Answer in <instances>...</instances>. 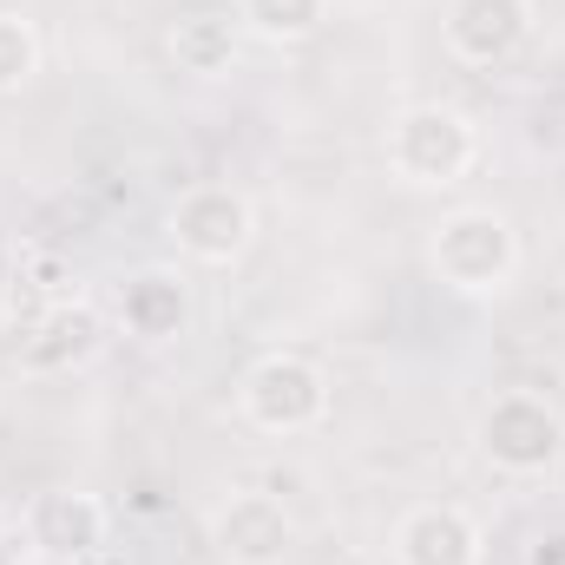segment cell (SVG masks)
Masks as SVG:
<instances>
[{"label": "cell", "mask_w": 565, "mask_h": 565, "mask_svg": "<svg viewBox=\"0 0 565 565\" xmlns=\"http://www.w3.org/2000/svg\"><path fill=\"white\" fill-rule=\"evenodd\" d=\"M540 33V7L533 0H447L440 13V53L467 73H493L513 66Z\"/></svg>", "instance_id": "8992f818"}, {"label": "cell", "mask_w": 565, "mask_h": 565, "mask_svg": "<svg viewBox=\"0 0 565 565\" xmlns=\"http://www.w3.org/2000/svg\"><path fill=\"white\" fill-rule=\"evenodd\" d=\"M388 171L408 184V191H454L473 164H480V132L460 106L447 99H415L388 119V139H382Z\"/></svg>", "instance_id": "3957f363"}, {"label": "cell", "mask_w": 565, "mask_h": 565, "mask_svg": "<svg viewBox=\"0 0 565 565\" xmlns=\"http://www.w3.org/2000/svg\"><path fill=\"white\" fill-rule=\"evenodd\" d=\"M40 60H46L40 26H33L26 13H7V7H0V99L26 93V86L40 79Z\"/></svg>", "instance_id": "5bb4252c"}, {"label": "cell", "mask_w": 565, "mask_h": 565, "mask_svg": "<svg viewBox=\"0 0 565 565\" xmlns=\"http://www.w3.org/2000/svg\"><path fill=\"white\" fill-rule=\"evenodd\" d=\"M7 322H13V270L0 264V329H7Z\"/></svg>", "instance_id": "2e32d148"}, {"label": "cell", "mask_w": 565, "mask_h": 565, "mask_svg": "<svg viewBox=\"0 0 565 565\" xmlns=\"http://www.w3.org/2000/svg\"><path fill=\"white\" fill-rule=\"evenodd\" d=\"M231 13L257 46H309L335 20V0H231Z\"/></svg>", "instance_id": "4fadbf2b"}, {"label": "cell", "mask_w": 565, "mask_h": 565, "mask_svg": "<svg viewBox=\"0 0 565 565\" xmlns=\"http://www.w3.org/2000/svg\"><path fill=\"white\" fill-rule=\"evenodd\" d=\"M388 553L395 565H487V526L454 500H415L395 520Z\"/></svg>", "instance_id": "30bf717a"}, {"label": "cell", "mask_w": 565, "mask_h": 565, "mask_svg": "<svg viewBox=\"0 0 565 565\" xmlns=\"http://www.w3.org/2000/svg\"><path fill=\"white\" fill-rule=\"evenodd\" d=\"M164 46H171L178 73H191V79H224V73L237 66V53H244V26H237L231 7H191V13L171 20Z\"/></svg>", "instance_id": "7c38bea8"}, {"label": "cell", "mask_w": 565, "mask_h": 565, "mask_svg": "<svg viewBox=\"0 0 565 565\" xmlns=\"http://www.w3.org/2000/svg\"><path fill=\"white\" fill-rule=\"evenodd\" d=\"M99 349H106V316H99L86 296H66V302H46V309L20 329L13 369H20L26 382H60V375H73V369H86Z\"/></svg>", "instance_id": "ba28073f"}, {"label": "cell", "mask_w": 565, "mask_h": 565, "mask_svg": "<svg viewBox=\"0 0 565 565\" xmlns=\"http://www.w3.org/2000/svg\"><path fill=\"white\" fill-rule=\"evenodd\" d=\"M520 565H565V520L559 526H540V533L520 546Z\"/></svg>", "instance_id": "9a60e30c"}, {"label": "cell", "mask_w": 565, "mask_h": 565, "mask_svg": "<svg viewBox=\"0 0 565 565\" xmlns=\"http://www.w3.org/2000/svg\"><path fill=\"white\" fill-rule=\"evenodd\" d=\"M211 546L224 565H282L296 553V520L277 493H231L211 520Z\"/></svg>", "instance_id": "8fae6325"}, {"label": "cell", "mask_w": 565, "mask_h": 565, "mask_svg": "<svg viewBox=\"0 0 565 565\" xmlns=\"http://www.w3.org/2000/svg\"><path fill=\"white\" fill-rule=\"evenodd\" d=\"M473 447H480V460H487L493 473H507V480H540V473L559 467L565 422H559V408H553L546 395L507 388V395H493V402L480 408Z\"/></svg>", "instance_id": "277c9868"}, {"label": "cell", "mask_w": 565, "mask_h": 565, "mask_svg": "<svg viewBox=\"0 0 565 565\" xmlns=\"http://www.w3.org/2000/svg\"><path fill=\"white\" fill-rule=\"evenodd\" d=\"M119 329L145 342V349H171L191 335V316H198V296H191V277L178 264H139L132 277L119 282Z\"/></svg>", "instance_id": "9c48e42d"}, {"label": "cell", "mask_w": 565, "mask_h": 565, "mask_svg": "<svg viewBox=\"0 0 565 565\" xmlns=\"http://www.w3.org/2000/svg\"><path fill=\"white\" fill-rule=\"evenodd\" d=\"M335 408V388H329V369L296 355V349H264L244 362L237 375V422L270 434V440H296V434H316Z\"/></svg>", "instance_id": "7a4b0ae2"}, {"label": "cell", "mask_w": 565, "mask_h": 565, "mask_svg": "<svg viewBox=\"0 0 565 565\" xmlns=\"http://www.w3.org/2000/svg\"><path fill=\"white\" fill-rule=\"evenodd\" d=\"M106 500L99 493H86V487H46V493H33L26 500V513H20V540H26V553L46 565H79L93 559L99 546H106Z\"/></svg>", "instance_id": "52a82bcc"}, {"label": "cell", "mask_w": 565, "mask_h": 565, "mask_svg": "<svg viewBox=\"0 0 565 565\" xmlns=\"http://www.w3.org/2000/svg\"><path fill=\"white\" fill-rule=\"evenodd\" d=\"M427 264H434V277L447 282L454 296L487 302V296H507V289H513L520 264H526V244H520V231H513L507 211H493V204H460V211H447V217L434 224Z\"/></svg>", "instance_id": "6da1fadb"}, {"label": "cell", "mask_w": 565, "mask_h": 565, "mask_svg": "<svg viewBox=\"0 0 565 565\" xmlns=\"http://www.w3.org/2000/svg\"><path fill=\"white\" fill-rule=\"evenodd\" d=\"M0 565H20V546H13L7 533H0Z\"/></svg>", "instance_id": "e0dca14e"}, {"label": "cell", "mask_w": 565, "mask_h": 565, "mask_svg": "<svg viewBox=\"0 0 565 565\" xmlns=\"http://www.w3.org/2000/svg\"><path fill=\"white\" fill-rule=\"evenodd\" d=\"M171 244L184 264L198 270H237L257 244V204L237 191V184H191L171 198V217H164Z\"/></svg>", "instance_id": "5b68a950"}]
</instances>
